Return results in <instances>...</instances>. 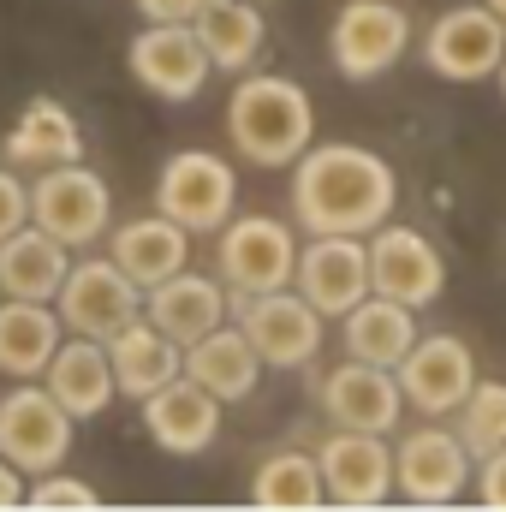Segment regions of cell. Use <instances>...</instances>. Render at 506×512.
Wrapping results in <instances>:
<instances>
[{"instance_id":"cell-1","label":"cell","mask_w":506,"mask_h":512,"mask_svg":"<svg viewBox=\"0 0 506 512\" xmlns=\"http://www.w3.org/2000/svg\"><path fill=\"white\" fill-rule=\"evenodd\" d=\"M399 203V179L364 143H310L292 161V221L310 233H376Z\"/></svg>"},{"instance_id":"cell-2","label":"cell","mask_w":506,"mask_h":512,"mask_svg":"<svg viewBox=\"0 0 506 512\" xmlns=\"http://www.w3.org/2000/svg\"><path fill=\"white\" fill-rule=\"evenodd\" d=\"M227 137L251 167H292L316 137L310 90L292 78H274V72L239 78V90L227 102Z\"/></svg>"},{"instance_id":"cell-3","label":"cell","mask_w":506,"mask_h":512,"mask_svg":"<svg viewBox=\"0 0 506 512\" xmlns=\"http://www.w3.org/2000/svg\"><path fill=\"white\" fill-rule=\"evenodd\" d=\"M233 203H239V173L227 155H215V149L167 155V167L155 179V209L167 221H179L185 233H221L233 221Z\"/></svg>"},{"instance_id":"cell-4","label":"cell","mask_w":506,"mask_h":512,"mask_svg":"<svg viewBox=\"0 0 506 512\" xmlns=\"http://www.w3.org/2000/svg\"><path fill=\"white\" fill-rule=\"evenodd\" d=\"M239 304V328L256 346V358L268 370H304L316 364L322 340H328V316L292 292V286H274V292H251V298H233Z\"/></svg>"},{"instance_id":"cell-5","label":"cell","mask_w":506,"mask_h":512,"mask_svg":"<svg viewBox=\"0 0 506 512\" xmlns=\"http://www.w3.org/2000/svg\"><path fill=\"white\" fill-rule=\"evenodd\" d=\"M30 221L42 233H54L66 251L96 245L114 221V191L102 185V173H90L84 161H60L42 167V179L30 185Z\"/></svg>"},{"instance_id":"cell-6","label":"cell","mask_w":506,"mask_h":512,"mask_svg":"<svg viewBox=\"0 0 506 512\" xmlns=\"http://www.w3.org/2000/svg\"><path fill=\"white\" fill-rule=\"evenodd\" d=\"M54 310H60V322H66L72 334H84V340H102V346H108L126 322L143 316V286L131 280L114 256H84V262H72V268H66Z\"/></svg>"},{"instance_id":"cell-7","label":"cell","mask_w":506,"mask_h":512,"mask_svg":"<svg viewBox=\"0 0 506 512\" xmlns=\"http://www.w3.org/2000/svg\"><path fill=\"white\" fill-rule=\"evenodd\" d=\"M72 411L36 382H18L0 399V453L24 471V477H42V471H60L66 453H72Z\"/></svg>"},{"instance_id":"cell-8","label":"cell","mask_w":506,"mask_h":512,"mask_svg":"<svg viewBox=\"0 0 506 512\" xmlns=\"http://www.w3.org/2000/svg\"><path fill=\"white\" fill-rule=\"evenodd\" d=\"M411 48V18L393 6V0H346L334 12V30H328V54H334V72L352 78V84H370L381 72L399 66V54Z\"/></svg>"},{"instance_id":"cell-9","label":"cell","mask_w":506,"mask_h":512,"mask_svg":"<svg viewBox=\"0 0 506 512\" xmlns=\"http://www.w3.org/2000/svg\"><path fill=\"white\" fill-rule=\"evenodd\" d=\"M215 268H221V286L233 298L292 286V274H298V239H292L286 221H268V215L227 221L221 245H215Z\"/></svg>"},{"instance_id":"cell-10","label":"cell","mask_w":506,"mask_h":512,"mask_svg":"<svg viewBox=\"0 0 506 512\" xmlns=\"http://www.w3.org/2000/svg\"><path fill=\"white\" fill-rule=\"evenodd\" d=\"M506 54V18L483 0V6H453L429 24V42H423V60L435 78L447 84H477V78H495Z\"/></svg>"},{"instance_id":"cell-11","label":"cell","mask_w":506,"mask_h":512,"mask_svg":"<svg viewBox=\"0 0 506 512\" xmlns=\"http://www.w3.org/2000/svg\"><path fill=\"white\" fill-rule=\"evenodd\" d=\"M393 489L411 507H447L471 489V447L459 441V429L423 423L399 441L393 453Z\"/></svg>"},{"instance_id":"cell-12","label":"cell","mask_w":506,"mask_h":512,"mask_svg":"<svg viewBox=\"0 0 506 512\" xmlns=\"http://www.w3.org/2000/svg\"><path fill=\"white\" fill-rule=\"evenodd\" d=\"M393 376H399L405 405H417L423 417H447L477 387V364H471V346L459 334H429V340L417 334L411 352L393 364Z\"/></svg>"},{"instance_id":"cell-13","label":"cell","mask_w":506,"mask_h":512,"mask_svg":"<svg viewBox=\"0 0 506 512\" xmlns=\"http://www.w3.org/2000/svg\"><path fill=\"white\" fill-rule=\"evenodd\" d=\"M126 66H131V78H137L149 96H161V102H191V96H203V84H209V72H215L191 24L137 30L131 48H126Z\"/></svg>"},{"instance_id":"cell-14","label":"cell","mask_w":506,"mask_h":512,"mask_svg":"<svg viewBox=\"0 0 506 512\" xmlns=\"http://www.w3.org/2000/svg\"><path fill=\"white\" fill-rule=\"evenodd\" d=\"M322 465V489L334 507H381L393 495V453H387V435H364V429H334L316 453Z\"/></svg>"},{"instance_id":"cell-15","label":"cell","mask_w":506,"mask_h":512,"mask_svg":"<svg viewBox=\"0 0 506 512\" xmlns=\"http://www.w3.org/2000/svg\"><path fill=\"white\" fill-rule=\"evenodd\" d=\"M364 245H370V286L376 292L411 304V310H423V304L441 298L447 268H441V251L417 227H387L381 221L376 233H364Z\"/></svg>"},{"instance_id":"cell-16","label":"cell","mask_w":506,"mask_h":512,"mask_svg":"<svg viewBox=\"0 0 506 512\" xmlns=\"http://www.w3.org/2000/svg\"><path fill=\"white\" fill-rule=\"evenodd\" d=\"M298 292L322 316H346L358 298H370V245L358 233H316L310 251H298Z\"/></svg>"},{"instance_id":"cell-17","label":"cell","mask_w":506,"mask_h":512,"mask_svg":"<svg viewBox=\"0 0 506 512\" xmlns=\"http://www.w3.org/2000/svg\"><path fill=\"white\" fill-rule=\"evenodd\" d=\"M143 316L167 334V340H179V346H197L203 334H215L227 316H233V292L221 286V280H209V274H167L161 286H149L143 292Z\"/></svg>"},{"instance_id":"cell-18","label":"cell","mask_w":506,"mask_h":512,"mask_svg":"<svg viewBox=\"0 0 506 512\" xmlns=\"http://www.w3.org/2000/svg\"><path fill=\"white\" fill-rule=\"evenodd\" d=\"M143 423H149V435H155L161 453L191 459V453L215 447V435H221V399L203 382H191V376H173L167 387H155L143 399Z\"/></svg>"},{"instance_id":"cell-19","label":"cell","mask_w":506,"mask_h":512,"mask_svg":"<svg viewBox=\"0 0 506 512\" xmlns=\"http://www.w3.org/2000/svg\"><path fill=\"white\" fill-rule=\"evenodd\" d=\"M322 411L334 429H364V435H387L399 429V411H405V393L399 376L381 370V364H340L328 382H322Z\"/></svg>"},{"instance_id":"cell-20","label":"cell","mask_w":506,"mask_h":512,"mask_svg":"<svg viewBox=\"0 0 506 512\" xmlns=\"http://www.w3.org/2000/svg\"><path fill=\"white\" fill-rule=\"evenodd\" d=\"M108 364H114V387L143 405L155 387H167L173 376H185V346L167 340L149 316H137V322H126V328L108 340Z\"/></svg>"},{"instance_id":"cell-21","label":"cell","mask_w":506,"mask_h":512,"mask_svg":"<svg viewBox=\"0 0 506 512\" xmlns=\"http://www.w3.org/2000/svg\"><path fill=\"white\" fill-rule=\"evenodd\" d=\"M72 268V251L42 233L36 221H24L18 233L0 239V292L6 298H36V304H54L60 298V280Z\"/></svg>"},{"instance_id":"cell-22","label":"cell","mask_w":506,"mask_h":512,"mask_svg":"<svg viewBox=\"0 0 506 512\" xmlns=\"http://www.w3.org/2000/svg\"><path fill=\"white\" fill-rule=\"evenodd\" d=\"M340 340H346V358L393 370V364L411 352V340H417V310L399 304V298H387V292H370V298H358V304L346 310Z\"/></svg>"},{"instance_id":"cell-23","label":"cell","mask_w":506,"mask_h":512,"mask_svg":"<svg viewBox=\"0 0 506 512\" xmlns=\"http://www.w3.org/2000/svg\"><path fill=\"white\" fill-rule=\"evenodd\" d=\"M42 376H48L42 387H48L72 417H102L108 399L120 393V387H114V364H108V346H102V340H84V334H78V340H60V352L48 358Z\"/></svg>"},{"instance_id":"cell-24","label":"cell","mask_w":506,"mask_h":512,"mask_svg":"<svg viewBox=\"0 0 506 512\" xmlns=\"http://www.w3.org/2000/svg\"><path fill=\"white\" fill-rule=\"evenodd\" d=\"M60 310L36 298H0V370L12 382H36L60 352Z\"/></svg>"},{"instance_id":"cell-25","label":"cell","mask_w":506,"mask_h":512,"mask_svg":"<svg viewBox=\"0 0 506 512\" xmlns=\"http://www.w3.org/2000/svg\"><path fill=\"white\" fill-rule=\"evenodd\" d=\"M6 161L12 167H60V161H84V126L66 102L36 96L18 126L6 131Z\"/></svg>"},{"instance_id":"cell-26","label":"cell","mask_w":506,"mask_h":512,"mask_svg":"<svg viewBox=\"0 0 506 512\" xmlns=\"http://www.w3.org/2000/svg\"><path fill=\"white\" fill-rule=\"evenodd\" d=\"M262 358H256V346L245 340V328H215V334H203L197 346H185V376L191 382H203L221 405L227 399H251L256 382H262Z\"/></svg>"},{"instance_id":"cell-27","label":"cell","mask_w":506,"mask_h":512,"mask_svg":"<svg viewBox=\"0 0 506 512\" xmlns=\"http://www.w3.org/2000/svg\"><path fill=\"white\" fill-rule=\"evenodd\" d=\"M185 251H191V233H185L179 221H167L161 209L143 215V221H126V227L114 233V245H108V256L126 268L143 292L161 286L167 274H179V268H185Z\"/></svg>"},{"instance_id":"cell-28","label":"cell","mask_w":506,"mask_h":512,"mask_svg":"<svg viewBox=\"0 0 506 512\" xmlns=\"http://www.w3.org/2000/svg\"><path fill=\"white\" fill-rule=\"evenodd\" d=\"M203 54L215 72H251L262 60V42H268V24L251 0H209L197 18H191Z\"/></svg>"},{"instance_id":"cell-29","label":"cell","mask_w":506,"mask_h":512,"mask_svg":"<svg viewBox=\"0 0 506 512\" xmlns=\"http://www.w3.org/2000/svg\"><path fill=\"white\" fill-rule=\"evenodd\" d=\"M328 501V489H322V465H316V453H268L262 465H256L251 477V507L262 512H316Z\"/></svg>"},{"instance_id":"cell-30","label":"cell","mask_w":506,"mask_h":512,"mask_svg":"<svg viewBox=\"0 0 506 512\" xmlns=\"http://www.w3.org/2000/svg\"><path fill=\"white\" fill-rule=\"evenodd\" d=\"M453 417H459V441L471 447V459H489L495 447H506V382H477Z\"/></svg>"},{"instance_id":"cell-31","label":"cell","mask_w":506,"mask_h":512,"mask_svg":"<svg viewBox=\"0 0 506 512\" xmlns=\"http://www.w3.org/2000/svg\"><path fill=\"white\" fill-rule=\"evenodd\" d=\"M24 507L84 512V507H102V501H96V489H90V483H78V477H60V471H42V477H36V489L24 495Z\"/></svg>"},{"instance_id":"cell-32","label":"cell","mask_w":506,"mask_h":512,"mask_svg":"<svg viewBox=\"0 0 506 512\" xmlns=\"http://www.w3.org/2000/svg\"><path fill=\"white\" fill-rule=\"evenodd\" d=\"M24 221H30V191H24L12 173H0V239L18 233Z\"/></svg>"},{"instance_id":"cell-33","label":"cell","mask_w":506,"mask_h":512,"mask_svg":"<svg viewBox=\"0 0 506 512\" xmlns=\"http://www.w3.org/2000/svg\"><path fill=\"white\" fill-rule=\"evenodd\" d=\"M477 495H483V507L506 512V447H495V453L483 459V471H477Z\"/></svg>"},{"instance_id":"cell-34","label":"cell","mask_w":506,"mask_h":512,"mask_svg":"<svg viewBox=\"0 0 506 512\" xmlns=\"http://www.w3.org/2000/svg\"><path fill=\"white\" fill-rule=\"evenodd\" d=\"M131 6H137L149 24H191L209 0H131Z\"/></svg>"},{"instance_id":"cell-35","label":"cell","mask_w":506,"mask_h":512,"mask_svg":"<svg viewBox=\"0 0 506 512\" xmlns=\"http://www.w3.org/2000/svg\"><path fill=\"white\" fill-rule=\"evenodd\" d=\"M24 495H30V489H24V471L0 453V512H6V507H24Z\"/></svg>"},{"instance_id":"cell-36","label":"cell","mask_w":506,"mask_h":512,"mask_svg":"<svg viewBox=\"0 0 506 512\" xmlns=\"http://www.w3.org/2000/svg\"><path fill=\"white\" fill-rule=\"evenodd\" d=\"M489 6H495V12H501V18H506V0H489Z\"/></svg>"},{"instance_id":"cell-37","label":"cell","mask_w":506,"mask_h":512,"mask_svg":"<svg viewBox=\"0 0 506 512\" xmlns=\"http://www.w3.org/2000/svg\"><path fill=\"white\" fill-rule=\"evenodd\" d=\"M501 90H506V54H501Z\"/></svg>"}]
</instances>
